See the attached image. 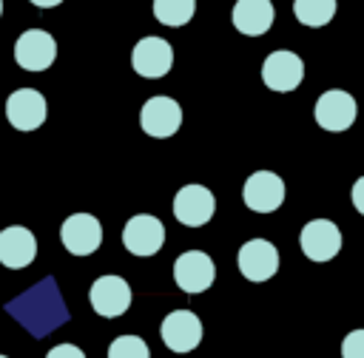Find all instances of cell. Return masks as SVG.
Instances as JSON below:
<instances>
[{"instance_id": "cell-1", "label": "cell", "mask_w": 364, "mask_h": 358, "mask_svg": "<svg viewBox=\"0 0 364 358\" xmlns=\"http://www.w3.org/2000/svg\"><path fill=\"white\" fill-rule=\"evenodd\" d=\"M216 278V264L205 250H188L173 261V281L182 293H205Z\"/></svg>"}, {"instance_id": "cell-2", "label": "cell", "mask_w": 364, "mask_h": 358, "mask_svg": "<svg viewBox=\"0 0 364 358\" xmlns=\"http://www.w3.org/2000/svg\"><path fill=\"white\" fill-rule=\"evenodd\" d=\"M216 199L205 185H185L173 196V216L185 227H202L213 219Z\"/></svg>"}, {"instance_id": "cell-3", "label": "cell", "mask_w": 364, "mask_h": 358, "mask_svg": "<svg viewBox=\"0 0 364 358\" xmlns=\"http://www.w3.org/2000/svg\"><path fill=\"white\" fill-rule=\"evenodd\" d=\"M299 244H301V253L310 261H330L341 250V230L330 219H310L301 227Z\"/></svg>"}, {"instance_id": "cell-4", "label": "cell", "mask_w": 364, "mask_h": 358, "mask_svg": "<svg viewBox=\"0 0 364 358\" xmlns=\"http://www.w3.org/2000/svg\"><path fill=\"white\" fill-rule=\"evenodd\" d=\"M262 80L270 91H279V94H287V91H296L304 80V63L299 54L293 51H273L264 57L262 63Z\"/></svg>"}, {"instance_id": "cell-5", "label": "cell", "mask_w": 364, "mask_h": 358, "mask_svg": "<svg viewBox=\"0 0 364 358\" xmlns=\"http://www.w3.org/2000/svg\"><path fill=\"white\" fill-rule=\"evenodd\" d=\"M242 199L253 213H273L284 202V182L273 170H256L245 179Z\"/></svg>"}, {"instance_id": "cell-6", "label": "cell", "mask_w": 364, "mask_h": 358, "mask_svg": "<svg viewBox=\"0 0 364 358\" xmlns=\"http://www.w3.org/2000/svg\"><path fill=\"white\" fill-rule=\"evenodd\" d=\"M122 244L134 256H154L165 244V224L151 213H136L122 227Z\"/></svg>"}, {"instance_id": "cell-7", "label": "cell", "mask_w": 364, "mask_h": 358, "mask_svg": "<svg viewBox=\"0 0 364 358\" xmlns=\"http://www.w3.org/2000/svg\"><path fill=\"white\" fill-rule=\"evenodd\" d=\"M173 65V48L162 37H142L131 51V68L145 80H159Z\"/></svg>"}, {"instance_id": "cell-8", "label": "cell", "mask_w": 364, "mask_h": 358, "mask_svg": "<svg viewBox=\"0 0 364 358\" xmlns=\"http://www.w3.org/2000/svg\"><path fill=\"white\" fill-rule=\"evenodd\" d=\"M57 57V43L43 28H28L14 43V60L26 71H46Z\"/></svg>"}, {"instance_id": "cell-9", "label": "cell", "mask_w": 364, "mask_h": 358, "mask_svg": "<svg viewBox=\"0 0 364 358\" xmlns=\"http://www.w3.org/2000/svg\"><path fill=\"white\" fill-rule=\"evenodd\" d=\"M139 125L154 139H168L182 125V108L171 97H151L139 111Z\"/></svg>"}, {"instance_id": "cell-10", "label": "cell", "mask_w": 364, "mask_h": 358, "mask_svg": "<svg viewBox=\"0 0 364 358\" xmlns=\"http://www.w3.org/2000/svg\"><path fill=\"white\" fill-rule=\"evenodd\" d=\"M60 239L68 253L91 256L102 244V224L91 213H71L60 227Z\"/></svg>"}, {"instance_id": "cell-11", "label": "cell", "mask_w": 364, "mask_h": 358, "mask_svg": "<svg viewBox=\"0 0 364 358\" xmlns=\"http://www.w3.org/2000/svg\"><path fill=\"white\" fill-rule=\"evenodd\" d=\"M236 264L247 281H267L279 270V250L267 239H250L239 247Z\"/></svg>"}, {"instance_id": "cell-12", "label": "cell", "mask_w": 364, "mask_h": 358, "mask_svg": "<svg viewBox=\"0 0 364 358\" xmlns=\"http://www.w3.org/2000/svg\"><path fill=\"white\" fill-rule=\"evenodd\" d=\"M159 335L171 352H191L202 341V321L191 310H173L162 318Z\"/></svg>"}, {"instance_id": "cell-13", "label": "cell", "mask_w": 364, "mask_h": 358, "mask_svg": "<svg viewBox=\"0 0 364 358\" xmlns=\"http://www.w3.org/2000/svg\"><path fill=\"white\" fill-rule=\"evenodd\" d=\"M355 114H358L355 99L341 88L324 91L313 108V116L324 131H347L355 122Z\"/></svg>"}, {"instance_id": "cell-14", "label": "cell", "mask_w": 364, "mask_h": 358, "mask_svg": "<svg viewBox=\"0 0 364 358\" xmlns=\"http://www.w3.org/2000/svg\"><path fill=\"white\" fill-rule=\"evenodd\" d=\"M88 301L97 315L117 318L131 307V287L119 276H100L88 290Z\"/></svg>"}, {"instance_id": "cell-15", "label": "cell", "mask_w": 364, "mask_h": 358, "mask_svg": "<svg viewBox=\"0 0 364 358\" xmlns=\"http://www.w3.org/2000/svg\"><path fill=\"white\" fill-rule=\"evenodd\" d=\"M48 105L46 97L34 88H17L11 91V97L6 99V119L17 128V131H34L46 122Z\"/></svg>"}, {"instance_id": "cell-16", "label": "cell", "mask_w": 364, "mask_h": 358, "mask_svg": "<svg viewBox=\"0 0 364 358\" xmlns=\"http://www.w3.org/2000/svg\"><path fill=\"white\" fill-rule=\"evenodd\" d=\"M34 256H37V239L28 227L11 224L0 230V264L3 267H11V270L28 267Z\"/></svg>"}, {"instance_id": "cell-17", "label": "cell", "mask_w": 364, "mask_h": 358, "mask_svg": "<svg viewBox=\"0 0 364 358\" xmlns=\"http://www.w3.org/2000/svg\"><path fill=\"white\" fill-rule=\"evenodd\" d=\"M273 3L270 0H236L233 6V26L247 37H262L273 26Z\"/></svg>"}, {"instance_id": "cell-18", "label": "cell", "mask_w": 364, "mask_h": 358, "mask_svg": "<svg viewBox=\"0 0 364 358\" xmlns=\"http://www.w3.org/2000/svg\"><path fill=\"white\" fill-rule=\"evenodd\" d=\"M296 20L310 28H321L336 14V0H293Z\"/></svg>"}, {"instance_id": "cell-19", "label": "cell", "mask_w": 364, "mask_h": 358, "mask_svg": "<svg viewBox=\"0 0 364 358\" xmlns=\"http://www.w3.org/2000/svg\"><path fill=\"white\" fill-rule=\"evenodd\" d=\"M193 11H196V0H154V17L171 28L191 23Z\"/></svg>"}, {"instance_id": "cell-20", "label": "cell", "mask_w": 364, "mask_h": 358, "mask_svg": "<svg viewBox=\"0 0 364 358\" xmlns=\"http://www.w3.org/2000/svg\"><path fill=\"white\" fill-rule=\"evenodd\" d=\"M108 358H151V349L139 335H119L111 341Z\"/></svg>"}, {"instance_id": "cell-21", "label": "cell", "mask_w": 364, "mask_h": 358, "mask_svg": "<svg viewBox=\"0 0 364 358\" xmlns=\"http://www.w3.org/2000/svg\"><path fill=\"white\" fill-rule=\"evenodd\" d=\"M341 358H364V330H353L344 335Z\"/></svg>"}, {"instance_id": "cell-22", "label": "cell", "mask_w": 364, "mask_h": 358, "mask_svg": "<svg viewBox=\"0 0 364 358\" xmlns=\"http://www.w3.org/2000/svg\"><path fill=\"white\" fill-rule=\"evenodd\" d=\"M46 358H85V352L80 347H74V344H57V347L48 349Z\"/></svg>"}, {"instance_id": "cell-23", "label": "cell", "mask_w": 364, "mask_h": 358, "mask_svg": "<svg viewBox=\"0 0 364 358\" xmlns=\"http://www.w3.org/2000/svg\"><path fill=\"white\" fill-rule=\"evenodd\" d=\"M350 196H353L355 210L364 216V176H358V179H355V185H353V193H350Z\"/></svg>"}, {"instance_id": "cell-24", "label": "cell", "mask_w": 364, "mask_h": 358, "mask_svg": "<svg viewBox=\"0 0 364 358\" xmlns=\"http://www.w3.org/2000/svg\"><path fill=\"white\" fill-rule=\"evenodd\" d=\"M37 9H54V6H60L63 0H31Z\"/></svg>"}, {"instance_id": "cell-25", "label": "cell", "mask_w": 364, "mask_h": 358, "mask_svg": "<svg viewBox=\"0 0 364 358\" xmlns=\"http://www.w3.org/2000/svg\"><path fill=\"white\" fill-rule=\"evenodd\" d=\"M0 14H3V0H0Z\"/></svg>"}, {"instance_id": "cell-26", "label": "cell", "mask_w": 364, "mask_h": 358, "mask_svg": "<svg viewBox=\"0 0 364 358\" xmlns=\"http://www.w3.org/2000/svg\"><path fill=\"white\" fill-rule=\"evenodd\" d=\"M0 358H6V355H0Z\"/></svg>"}]
</instances>
